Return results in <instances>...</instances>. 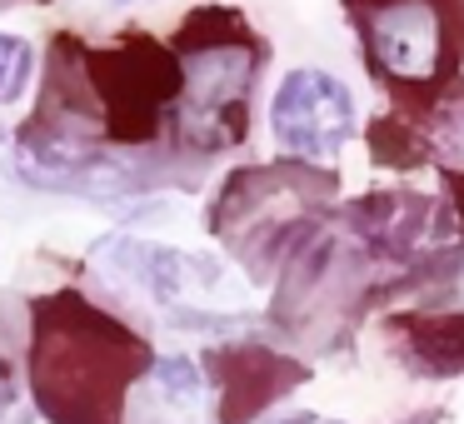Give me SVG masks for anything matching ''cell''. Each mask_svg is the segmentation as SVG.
I'll use <instances>...</instances> for the list:
<instances>
[{"instance_id": "cell-1", "label": "cell", "mask_w": 464, "mask_h": 424, "mask_svg": "<svg viewBox=\"0 0 464 424\" xmlns=\"http://www.w3.org/2000/svg\"><path fill=\"white\" fill-rule=\"evenodd\" d=\"M180 55L145 31H125L111 45H91L61 31L45 45L41 105L21 130V160L35 180L61 185L91 145H135L160 140L180 101Z\"/></svg>"}, {"instance_id": "cell-2", "label": "cell", "mask_w": 464, "mask_h": 424, "mask_svg": "<svg viewBox=\"0 0 464 424\" xmlns=\"http://www.w3.org/2000/svg\"><path fill=\"white\" fill-rule=\"evenodd\" d=\"M150 360V344L81 290L31 304V390L51 424H125V394Z\"/></svg>"}, {"instance_id": "cell-3", "label": "cell", "mask_w": 464, "mask_h": 424, "mask_svg": "<svg viewBox=\"0 0 464 424\" xmlns=\"http://www.w3.org/2000/svg\"><path fill=\"white\" fill-rule=\"evenodd\" d=\"M180 55V101L170 111L175 150L185 155H215L245 140L250 130V91L265 65L260 35L245 25L230 5H200L175 31Z\"/></svg>"}, {"instance_id": "cell-4", "label": "cell", "mask_w": 464, "mask_h": 424, "mask_svg": "<svg viewBox=\"0 0 464 424\" xmlns=\"http://www.w3.org/2000/svg\"><path fill=\"white\" fill-rule=\"evenodd\" d=\"M334 190H340V180L320 165L304 160L250 165V170H235L225 180L220 200L210 210V230L255 275H265L275 265V255L295 240V230H304V215L314 205H324Z\"/></svg>"}, {"instance_id": "cell-5", "label": "cell", "mask_w": 464, "mask_h": 424, "mask_svg": "<svg viewBox=\"0 0 464 424\" xmlns=\"http://www.w3.org/2000/svg\"><path fill=\"white\" fill-rule=\"evenodd\" d=\"M270 125L280 150L300 155L304 165H324L344 150V140L354 130L350 91L324 71H295L285 75L280 95L270 105Z\"/></svg>"}, {"instance_id": "cell-6", "label": "cell", "mask_w": 464, "mask_h": 424, "mask_svg": "<svg viewBox=\"0 0 464 424\" xmlns=\"http://www.w3.org/2000/svg\"><path fill=\"white\" fill-rule=\"evenodd\" d=\"M370 61L394 85H434L450 65V35L434 0H374Z\"/></svg>"}, {"instance_id": "cell-7", "label": "cell", "mask_w": 464, "mask_h": 424, "mask_svg": "<svg viewBox=\"0 0 464 424\" xmlns=\"http://www.w3.org/2000/svg\"><path fill=\"white\" fill-rule=\"evenodd\" d=\"M210 380L220 390V419L225 424H245L275 404L285 390L310 380L300 360H285L275 350H260V344H235V350H215L210 354Z\"/></svg>"}, {"instance_id": "cell-8", "label": "cell", "mask_w": 464, "mask_h": 424, "mask_svg": "<svg viewBox=\"0 0 464 424\" xmlns=\"http://www.w3.org/2000/svg\"><path fill=\"white\" fill-rule=\"evenodd\" d=\"M394 340L420 374H459L464 370V314H404L394 320Z\"/></svg>"}, {"instance_id": "cell-9", "label": "cell", "mask_w": 464, "mask_h": 424, "mask_svg": "<svg viewBox=\"0 0 464 424\" xmlns=\"http://www.w3.org/2000/svg\"><path fill=\"white\" fill-rule=\"evenodd\" d=\"M31 71H35L31 41H21V35H0V105H11L15 95L31 85Z\"/></svg>"}, {"instance_id": "cell-10", "label": "cell", "mask_w": 464, "mask_h": 424, "mask_svg": "<svg viewBox=\"0 0 464 424\" xmlns=\"http://www.w3.org/2000/svg\"><path fill=\"white\" fill-rule=\"evenodd\" d=\"M370 145H374V155H380L384 165H420V155H424L420 130H404L400 120H374L370 125Z\"/></svg>"}, {"instance_id": "cell-11", "label": "cell", "mask_w": 464, "mask_h": 424, "mask_svg": "<svg viewBox=\"0 0 464 424\" xmlns=\"http://www.w3.org/2000/svg\"><path fill=\"white\" fill-rule=\"evenodd\" d=\"M434 150H440L444 160L464 165V101H454L450 111H440V120H434Z\"/></svg>"}, {"instance_id": "cell-12", "label": "cell", "mask_w": 464, "mask_h": 424, "mask_svg": "<svg viewBox=\"0 0 464 424\" xmlns=\"http://www.w3.org/2000/svg\"><path fill=\"white\" fill-rule=\"evenodd\" d=\"M11 404V380H5V370H0V410Z\"/></svg>"}, {"instance_id": "cell-13", "label": "cell", "mask_w": 464, "mask_h": 424, "mask_svg": "<svg viewBox=\"0 0 464 424\" xmlns=\"http://www.w3.org/2000/svg\"><path fill=\"white\" fill-rule=\"evenodd\" d=\"M285 424H334V419H320V414H300V419H285Z\"/></svg>"}, {"instance_id": "cell-14", "label": "cell", "mask_w": 464, "mask_h": 424, "mask_svg": "<svg viewBox=\"0 0 464 424\" xmlns=\"http://www.w3.org/2000/svg\"><path fill=\"white\" fill-rule=\"evenodd\" d=\"M0 5H21V0H0ZM35 5H51V0H35Z\"/></svg>"}, {"instance_id": "cell-15", "label": "cell", "mask_w": 464, "mask_h": 424, "mask_svg": "<svg viewBox=\"0 0 464 424\" xmlns=\"http://www.w3.org/2000/svg\"><path fill=\"white\" fill-rule=\"evenodd\" d=\"M434 419H440V414H424V419H410V424H434Z\"/></svg>"}, {"instance_id": "cell-16", "label": "cell", "mask_w": 464, "mask_h": 424, "mask_svg": "<svg viewBox=\"0 0 464 424\" xmlns=\"http://www.w3.org/2000/svg\"><path fill=\"white\" fill-rule=\"evenodd\" d=\"M459 25H464V0H459Z\"/></svg>"}]
</instances>
